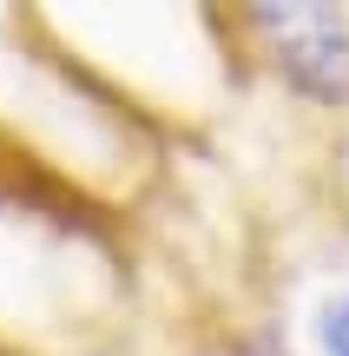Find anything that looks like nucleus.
<instances>
[{
	"instance_id": "obj_2",
	"label": "nucleus",
	"mask_w": 349,
	"mask_h": 356,
	"mask_svg": "<svg viewBox=\"0 0 349 356\" xmlns=\"http://www.w3.org/2000/svg\"><path fill=\"white\" fill-rule=\"evenodd\" d=\"M316 343H323V356H349V291H337L316 310Z\"/></svg>"
},
{
	"instance_id": "obj_1",
	"label": "nucleus",
	"mask_w": 349,
	"mask_h": 356,
	"mask_svg": "<svg viewBox=\"0 0 349 356\" xmlns=\"http://www.w3.org/2000/svg\"><path fill=\"white\" fill-rule=\"evenodd\" d=\"M264 26L277 33L284 73L316 99H349V33L337 13L323 7H290V13H264Z\"/></svg>"
}]
</instances>
